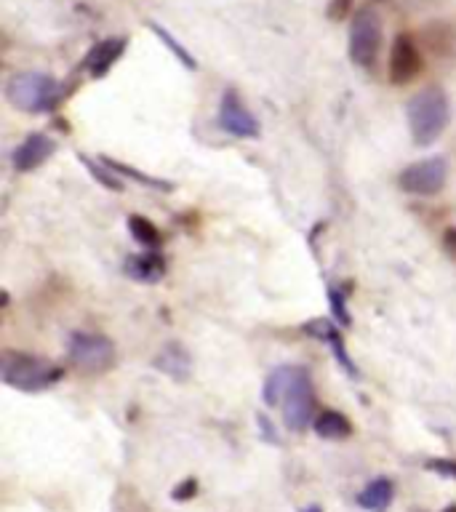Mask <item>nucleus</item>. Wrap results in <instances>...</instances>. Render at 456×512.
Masks as SVG:
<instances>
[{"label": "nucleus", "instance_id": "obj_1", "mask_svg": "<svg viewBox=\"0 0 456 512\" xmlns=\"http://www.w3.org/2000/svg\"><path fill=\"white\" fill-rule=\"evenodd\" d=\"M264 403L280 406L283 422L291 432H302L315 422L318 398L310 371L304 366H278L264 382Z\"/></svg>", "mask_w": 456, "mask_h": 512}, {"label": "nucleus", "instance_id": "obj_2", "mask_svg": "<svg viewBox=\"0 0 456 512\" xmlns=\"http://www.w3.org/2000/svg\"><path fill=\"white\" fill-rule=\"evenodd\" d=\"M451 118V104L440 86H427L416 91L406 104L408 131L416 147H432L438 142Z\"/></svg>", "mask_w": 456, "mask_h": 512}, {"label": "nucleus", "instance_id": "obj_3", "mask_svg": "<svg viewBox=\"0 0 456 512\" xmlns=\"http://www.w3.org/2000/svg\"><path fill=\"white\" fill-rule=\"evenodd\" d=\"M6 99L11 107L30 115L54 112L67 99L62 80L48 72H14L6 80Z\"/></svg>", "mask_w": 456, "mask_h": 512}, {"label": "nucleus", "instance_id": "obj_4", "mask_svg": "<svg viewBox=\"0 0 456 512\" xmlns=\"http://www.w3.org/2000/svg\"><path fill=\"white\" fill-rule=\"evenodd\" d=\"M64 376V368L46 358L30 355V352L3 350L0 352V379L11 390L19 392H43L54 387Z\"/></svg>", "mask_w": 456, "mask_h": 512}, {"label": "nucleus", "instance_id": "obj_5", "mask_svg": "<svg viewBox=\"0 0 456 512\" xmlns=\"http://www.w3.org/2000/svg\"><path fill=\"white\" fill-rule=\"evenodd\" d=\"M384 46V27L379 11L371 6L360 8L358 14L352 16L350 24V59L358 64L360 70H374L379 64Z\"/></svg>", "mask_w": 456, "mask_h": 512}, {"label": "nucleus", "instance_id": "obj_6", "mask_svg": "<svg viewBox=\"0 0 456 512\" xmlns=\"http://www.w3.org/2000/svg\"><path fill=\"white\" fill-rule=\"evenodd\" d=\"M118 350L110 336L91 334V331H72L67 339V360L80 374H104L115 366Z\"/></svg>", "mask_w": 456, "mask_h": 512}, {"label": "nucleus", "instance_id": "obj_7", "mask_svg": "<svg viewBox=\"0 0 456 512\" xmlns=\"http://www.w3.org/2000/svg\"><path fill=\"white\" fill-rule=\"evenodd\" d=\"M448 179V160L443 155H432V158L416 160L411 166L400 171L398 184L400 190L416 198H432L446 187Z\"/></svg>", "mask_w": 456, "mask_h": 512}, {"label": "nucleus", "instance_id": "obj_8", "mask_svg": "<svg viewBox=\"0 0 456 512\" xmlns=\"http://www.w3.org/2000/svg\"><path fill=\"white\" fill-rule=\"evenodd\" d=\"M422 67V48L414 40V35L400 32L398 38L392 40L390 62H387V78H390V83L392 86H408L422 72Z\"/></svg>", "mask_w": 456, "mask_h": 512}, {"label": "nucleus", "instance_id": "obj_9", "mask_svg": "<svg viewBox=\"0 0 456 512\" xmlns=\"http://www.w3.org/2000/svg\"><path fill=\"white\" fill-rule=\"evenodd\" d=\"M219 128L235 139H256L259 136V120L251 115L235 88H227L219 102Z\"/></svg>", "mask_w": 456, "mask_h": 512}, {"label": "nucleus", "instance_id": "obj_10", "mask_svg": "<svg viewBox=\"0 0 456 512\" xmlns=\"http://www.w3.org/2000/svg\"><path fill=\"white\" fill-rule=\"evenodd\" d=\"M128 40L126 38H104L99 43H94V48L83 56V62H80V70L88 72V78H104L107 72L118 64V59L126 54Z\"/></svg>", "mask_w": 456, "mask_h": 512}, {"label": "nucleus", "instance_id": "obj_11", "mask_svg": "<svg viewBox=\"0 0 456 512\" xmlns=\"http://www.w3.org/2000/svg\"><path fill=\"white\" fill-rule=\"evenodd\" d=\"M56 152V142L48 134H30L11 155V163L19 174H30L40 168Z\"/></svg>", "mask_w": 456, "mask_h": 512}, {"label": "nucleus", "instance_id": "obj_12", "mask_svg": "<svg viewBox=\"0 0 456 512\" xmlns=\"http://www.w3.org/2000/svg\"><path fill=\"white\" fill-rule=\"evenodd\" d=\"M304 331L307 334H312L315 339H320V342H326L328 347H331V352H334L336 363L347 371V374L355 379L358 376V368H355V360H352V355L347 352V347H344V339H342V331L331 323V320L326 318H315L310 320L307 326H304Z\"/></svg>", "mask_w": 456, "mask_h": 512}, {"label": "nucleus", "instance_id": "obj_13", "mask_svg": "<svg viewBox=\"0 0 456 512\" xmlns=\"http://www.w3.org/2000/svg\"><path fill=\"white\" fill-rule=\"evenodd\" d=\"M123 270H126L128 278H134L136 283H158L163 275H166L168 264L166 256L150 248L147 254H131L123 264Z\"/></svg>", "mask_w": 456, "mask_h": 512}, {"label": "nucleus", "instance_id": "obj_14", "mask_svg": "<svg viewBox=\"0 0 456 512\" xmlns=\"http://www.w3.org/2000/svg\"><path fill=\"white\" fill-rule=\"evenodd\" d=\"M152 366L158 368V371H163L166 376H171V379H176V382H187V376H190L192 371V358L190 352L184 350V344L168 342L166 347L155 355Z\"/></svg>", "mask_w": 456, "mask_h": 512}, {"label": "nucleus", "instance_id": "obj_15", "mask_svg": "<svg viewBox=\"0 0 456 512\" xmlns=\"http://www.w3.org/2000/svg\"><path fill=\"white\" fill-rule=\"evenodd\" d=\"M424 46L427 51L440 59H446V56L456 54V24L446 22V19H435L422 30Z\"/></svg>", "mask_w": 456, "mask_h": 512}, {"label": "nucleus", "instance_id": "obj_16", "mask_svg": "<svg viewBox=\"0 0 456 512\" xmlns=\"http://www.w3.org/2000/svg\"><path fill=\"white\" fill-rule=\"evenodd\" d=\"M395 499V483L390 478H374L358 494V504L368 512H384Z\"/></svg>", "mask_w": 456, "mask_h": 512}, {"label": "nucleus", "instance_id": "obj_17", "mask_svg": "<svg viewBox=\"0 0 456 512\" xmlns=\"http://www.w3.org/2000/svg\"><path fill=\"white\" fill-rule=\"evenodd\" d=\"M312 430H315L318 438L342 440L352 435V422L344 414H339V411H320L315 416V422H312Z\"/></svg>", "mask_w": 456, "mask_h": 512}, {"label": "nucleus", "instance_id": "obj_18", "mask_svg": "<svg viewBox=\"0 0 456 512\" xmlns=\"http://www.w3.org/2000/svg\"><path fill=\"white\" fill-rule=\"evenodd\" d=\"M102 163L107 168H112L115 174L128 176V179H134V182L144 184V187H150V190H158V192L174 190V184L171 182H163V179H155V176H150V174H142V171L134 166H126V163H118V160H112V158H102Z\"/></svg>", "mask_w": 456, "mask_h": 512}, {"label": "nucleus", "instance_id": "obj_19", "mask_svg": "<svg viewBox=\"0 0 456 512\" xmlns=\"http://www.w3.org/2000/svg\"><path fill=\"white\" fill-rule=\"evenodd\" d=\"M128 232H131L136 243H142V246L155 248V251L163 246V235H160V230L150 222V219H144V216H128Z\"/></svg>", "mask_w": 456, "mask_h": 512}, {"label": "nucleus", "instance_id": "obj_20", "mask_svg": "<svg viewBox=\"0 0 456 512\" xmlns=\"http://www.w3.org/2000/svg\"><path fill=\"white\" fill-rule=\"evenodd\" d=\"M147 27H150V30L155 32V35H158L160 40H163V46H166L168 51H171V54H174L176 59H179V64H182L184 70H192V72L198 70V62H195V56H192L190 51H187V48H184L182 43H179V40H176L174 35H171V32L166 30V27H160V24L152 22V19H150V22H147Z\"/></svg>", "mask_w": 456, "mask_h": 512}, {"label": "nucleus", "instance_id": "obj_21", "mask_svg": "<svg viewBox=\"0 0 456 512\" xmlns=\"http://www.w3.org/2000/svg\"><path fill=\"white\" fill-rule=\"evenodd\" d=\"M78 160H80V163H83V166H86L88 174L94 176L96 182L102 184V187H107V190H112V192H120V190H123V182H120L118 176H115V171H112V168L104 166L102 160L96 163L94 158H86L83 152H80V155H78Z\"/></svg>", "mask_w": 456, "mask_h": 512}, {"label": "nucleus", "instance_id": "obj_22", "mask_svg": "<svg viewBox=\"0 0 456 512\" xmlns=\"http://www.w3.org/2000/svg\"><path fill=\"white\" fill-rule=\"evenodd\" d=\"M328 302H331V310L339 320H342L344 326H350L352 318L350 312H347V302H344V294L342 291H336V288H328Z\"/></svg>", "mask_w": 456, "mask_h": 512}, {"label": "nucleus", "instance_id": "obj_23", "mask_svg": "<svg viewBox=\"0 0 456 512\" xmlns=\"http://www.w3.org/2000/svg\"><path fill=\"white\" fill-rule=\"evenodd\" d=\"M352 11V0H331L326 8L328 22H344Z\"/></svg>", "mask_w": 456, "mask_h": 512}, {"label": "nucleus", "instance_id": "obj_24", "mask_svg": "<svg viewBox=\"0 0 456 512\" xmlns=\"http://www.w3.org/2000/svg\"><path fill=\"white\" fill-rule=\"evenodd\" d=\"M427 470L438 472V475H446V478L456 480V462L454 459H430V462L424 464Z\"/></svg>", "mask_w": 456, "mask_h": 512}, {"label": "nucleus", "instance_id": "obj_25", "mask_svg": "<svg viewBox=\"0 0 456 512\" xmlns=\"http://www.w3.org/2000/svg\"><path fill=\"white\" fill-rule=\"evenodd\" d=\"M195 488H198V480L187 478L184 483H179V486L174 488V499L176 502H184V499H190V496H195Z\"/></svg>", "mask_w": 456, "mask_h": 512}, {"label": "nucleus", "instance_id": "obj_26", "mask_svg": "<svg viewBox=\"0 0 456 512\" xmlns=\"http://www.w3.org/2000/svg\"><path fill=\"white\" fill-rule=\"evenodd\" d=\"M443 248H446L448 254L456 259V227H451V230L443 232Z\"/></svg>", "mask_w": 456, "mask_h": 512}, {"label": "nucleus", "instance_id": "obj_27", "mask_svg": "<svg viewBox=\"0 0 456 512\" xmlns=\"http://www.w3.org/2000/svg\"><path fill=\"white\" fill-rule=\"evenodd\" d=\"M256 422L262 424V432L272 440V443H278V435H272V424H270V419H267V416L259 414V416H256Z\"/></svg>", "mask_w": 456, "mask_h": 512}, {"label": "nucleus", "instance_id": "obj_28", "mask_svg": "<svg viewBox=\"0 0 456 512\" xmlns=\"http://www.w3.org/2000/svg\"><path fill=\"white\" fill-rule=\"evenodd\" d=\"M443 512H456V504H451V507H446V510Z\"/></svg>", "mask_w": 456, "mask_h": 512}, {"label": "nucleus", "instance_id": "obj_29", "mask_svg": "<svg viewBox=\"0 0 456 512\" xmlns=\"http://www.w3.org/2000/svg\"><path fill=\"white\" fill-rule=\"evenodd\" d=\"M304 512H323V510H318V507H310V510H304Z\"/></svg>", "mask_w": 456, "mask_h": 512}, {"label": "nucleus", "instance_id": "obj_30", "mask_svg": "<svg viewBox=\"0 0 456 512\" xmlns=\"http://www.w3.org/2000/svg\"><path fill=\"white\" fill-rule=\"evenodd\" d=\"M371 3H384V0H371Z\"/></svg>", "mask_w": 456, "mask_h": 512}]
</instances>
